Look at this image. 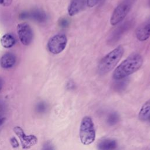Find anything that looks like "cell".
<instances>
[{"mask_svg": "<svg viewBox=\"0 0 150 150\" xmlns=\"http://www.w3.org/2000/svg\"><path fill=\"white\" fill-rule=\"evenodd\" d=\"M42 150H54V148L50 142H46L43 144Z\"/></svg>", "mask_w": 150, "mask_h": 150, "instance_id": "cell-18", "label": "cell"}, {"mask_svg": "<svg viewBox=\"0 0 150 150\" xmlns=\"http://www.w3.org/2000/svg\"><path fill=\"white\" fill-rule=\"evenodd\" d=\"M16 62L15 56L11 53L4 54L0 59V65L4 69H9L14 66Z\"/></svg>", "mask_w": 150, "mask_h": 150, "instance_id": "cell-12", "label": "cell"}, {"mask_svg": "<svg viewBox=\"0 0 150 150\" xmlns=\"http://www.w3.org/2000/svg\"><path fill=\"white\" fill-rule=\"evenodd\" d=\"M148 4H149V6H150V0H148Z\"/></svg>", "mask_w": 150, "mask_h": 150, "instance_id": "cell-27", "label": "cell"}, {"mask_svg": "<svg viewBox=\"0 0 150 150\" xmlns=\"http://www.w3.org/2000/svg\"><path fill=\"white\" fill-rule=\"evenodd\" d=\"M79 137L81 142L86 145L92 144L96 138V131L92 118L89 116H85L81 120Z\"/></svg>", "mask_w": 150, "mask_h": 150, "instance_id": "cell-3", "label": "cell"}, {"mask_svg": "<svg viewBox=\"0 0 150 150\" xmlns=\"http://www.w3.org/2000/svg\"><path fill=\"white\" fill-rule=\"evenodd\" d=\"M13 131L16 135L19 138L22 146L23 149L30 148L38 142V139L35 136L32 135H26L23 129L19 127H15Z\"/></svg>", "mask_w": 150, "mask_h": 150, "instance_id": "cell-8", "label": "cell"}, {"mask_svg": "<svg viewBox=\"0 0 150 150\" xmlns=\"http://www.w3.org/2000/svg\"><path fill=\"white\" fill-rule=\"evenodd\" d=\"M12 0H0V5L3 6H8L12 4Z\"/></svg>", "mask_w": 150, "mask_h": 150, "instance_id": "cell-21", "label": "cell"}, {"mask_svg": "<svg viewBox=\"0 0 150 150\" xmlns=\"http://www.w3.org/2000/svg\"><path fill=\"white\" fill-rule=\"evenodd\" d=\"M124 52V47L119 45L107 53L100 60L98 64V73L100 75H104L111 71L121 59Z\"/></svg>", "mask_w": 150, "mask_h": 150, "instance_id": "cell-2", "label": "cell"}, {"mask_svg": "<svg viewBox=\"0 0 150 150\" xmlns=\"http://www.w3.org/2000/svg\"><path fill=\"white\" fill-rule=\"evenodd\" d=\"M67 39L65 35L59 33L52 36L47 42V49L54 54L61 53L66 47Z\"/></svg>", "mask_w": 150, "mask_h": 150, "instance_id": "cell-5", "label": "cell"}, {"mask_svg": "<svg viewBox=\"0 0 150 150\" xmlns=\"http://www.w3.org/2000/svg\"><path fill=\"white\" fill-rule=\"evenodd\" d=\"M36 109V111H37L38 112L43 113V112H45L46 111L47 105L45 103L41 102V103H39L37 105Z\"/></svg>", "mask_w": 150, "mask_h": 150, "instance_id": "cell-17", "label": "cell"}, {"mask_svg": "<svg viewBox=\"0 0 150 150\" xmlns=\"http://www.w3.org/2000/svg\"><path fill=\"white\" fill-rule=\"evenodd\" d=\"M67 87L69 89H73L75 87V84L72 80L69 81V82L67 83Z\"/></svg>", "mask_w": 150, "mask_h": 150, "instance_id": "cell-23", "label": "cell"}, {"mask_svg": "<svg viewBox=\"0 0 150 150\" xmlns=\"http://www.w3.org/2000/svg\"><path fill=\"white\" fill-rule=\"evenodd\" d=\"M17 32L19 40L23 45L28 46L32 43L33 38V31L27 23L23 22L18 24Z\"/></svg>", "mask_w": 150, "mask_h": 150, "instance_id": "cell-6", "label": "cell"}, {"mask_svg": "<svg viewBox=\"0 0 150 150\" xmlns=\"http://www.w3.org/2000/svg\"><path fill=\"white\" fill-rule=\"evenodd\" d=\"M2 86H3V81H2V80L1 79V78H0V90H1V88L2 87Z\"/></svg>", "mask_w": 150, "mask_h": 150, "instance_id": "cell-26", "label": "cell"}, {"mask_svg": "<svg viewBox=\"0 0 150 150\" xmlns=\"http://www.w3.org/2000/svg\"><path fill=\"white\" fill-rule=\"evenodd\" d=\"M142 64V56L138 53H132L115 68L112 74V78L115 80L127 78L138 70Z\"/></svg>", "mask_w": 150, "mask_h": 150, "instance_id": "cell-1", "label": "cell"}, {"mask_svg": "<svg viewBox=\"0 0 150 150\" xmlns=\"http://www.w3.org/2000/svg\"><path fill=\"white\" fill-rule=\"evenodd\" d=\"M10 142L13 148H17L19 146V143H18L17 139L15 137L11 138L10 139Z\"/></svg>", "mask_w": 150, "mask_h": 150, "instance_id": "cell-22", "label": "cell"}, {"mask_svg": "<svg viewBox=\"0 0 150 150\" xmlns=\"http://www.w3.org/2000/svg\"><path fill=\"white\" fill-rule=\"evenodd\" d=\"M138 118L142 121H149L150 119V98L147 100L141 107Z\"/></svg>", "mask_w": 150, "mask_h": 150, "instance_id": "cell-13", "label": "cell"}, {"mask_svg": "<svg viewBox=\"0 0 150 150\" xmlns=\"http://www.w3.org/2000/svg\"><path fill=\"white\" fill-rule=\"evenodd\" d=\"M59 25L62 28H67L69 25V21L66 18H62L59 21Z\"/></svg>", "mask_w": 150, "mask_h": 150, "instance_id": "cell-19", "label": "cell"}, {"mask_svg": "<svg viewBox=\"0 0 150 150\" xmlns=\"http://www.w3.org/2000/svg\"><path fill=\"white\" fill-rule=\"evenodd\" d=\"M137 39L141 42L146 40L150 37V16L143 22L135 30Z\"/></svg>", "mask_w": 150, "mask_h": 150, "instance_id": "cell-9", "label": "cell"}, {"mask_svg": "<svg viewBox=\"0 0 150 150\" xmlns=\"http://www.w3.org/2000/svg\"><path fill=\"white\" fill-rule=\"evenodd\" d=\"M100 0H87V5L90 7H93L96 5Z\"/></svg>", "mask_w": 150, "mask_h": 150, "instance_id": "cell-20", "label": "cell"}, {"mask_svg": "<svg viewBox=\"0 0 150 150\" xmlns=\"http://www.w3.org/2000/svg\"><path fill=\"white\" fill-rule=\"evenodd\" d=\"M132 24L133 21L129 20L126 21L125 22L117 27L110 35L108 39V43L112 45L118 41V40L123 36V35L125 34L132 27Z\"/></svg>", "mask_w": 150, "mask_h": 150, "instance_id": "cell-7", "label": "cell"}, {"mask_svg": "<svg viewBox=\"0 0 150 150\" xmlns=\"http://www.w3.org/2000/svg\"><path fill=\"white\" fill-rule=\"evenodd\" d=\"M4 111V105L2 104V103L0 101V115L2 114Z\"/></svg>", "mask_w": 150, "mask_h": 150, "instance_id": "cell-24", "label": "cell"}, {"mask_svg": "<svg viewBox=\"0 0 150 150\" xmlns=\"http://www.w3.org/2000/svg\"><path fill=\"white\" fill-rule=\"evenodd\" d=\"M120 116L116 112H112L108 114L107 118V122L109 125H114L118 122Z\"/></svg>", "mask_w": 150, "mask_h": 150, "instance_id": "cell-16", "label": "cell"}, {"mask_svg": "<svg viewBox=\"0 0 150 150\" xmlns=\"http://www.w3.org/2000/svg\"><path fill=\"white\" fill-rule=\"evenodd\" d=\"M5 121V117H0V126L2 125Z\"/></svg>", "mask_w": 150, "mask_h": 150, "instance_id": "cell-25", "label": "cell"}, {"mask_svg": "<svg viewBox=\"0 0 150 150\" xmlns=\"http://www.w3.org/2000/svg\"><path fill=\"white\" fill-rule=\"evenodd\" d=\"M115 81H116L113 84V87L114 90L117 91H121L124 90L127 87L128 83V79L126 78Z\"/></svg>", "mask_w": 150, "mask_h": 150, "instance_id": "cell-15", "label": "cell"}, {"mask_svg": "<svg viewBox=\"0 0 150 150\" xmlns=\"http://www.w3.org/2000/svg\"><path fill=\"white\" fill-rule=\"evenodd\" d=\"M0 42L4 47L10 48L14 46L16 43V39L11 34L6 33L1 37Z\"/></svg>", "mask_w": 150, "mask_h": 150, "instance_id": "cell-14", "label": "cell"}, {"mask_svg": "<svg viewBox=\"0 0 150 150\" xmlns=\"http://www.w3.org/2000/svg\"><path fill=\"white\" fill-rule=\"evenodd\" d=\"M133 1L134 0H123L117 6L110 18L111 25L115 26L124 19L132 7Z\"/></svg>", "mask_w": 150, "mask_h": 150, "instance_id": "cell-4", "label": "cell"}, {"mask_svg": "<svg viewBox=\"0 0 150 150\" xmlns=\"http://www.w3.org/2000/svg\"><path fill=\"white\" fill-rule=\"evenodd\" d=\"M87 4V0H70L68 6L67 11L70 16L75 15L81 11Z\"/></svg>", "mask_w": 150, "mask_h": 150, "instance_id": "cell-10", "label": "cell"}, {"mask_svg": "<svg viewBox=\"0 0 150 150\" xmlns=\"http://www.w3.org/2000/svg\"><path fill=\"white\" fill-rule=\"evenodd\" d=\"M115 139L112 138H104L99 141L97 148L98 150H115L117 147Z\"/></svg>", "mask_w": 150, "mask_h": 150, "instance_id": "cell-11", "label": "cell"}]
</instances>
